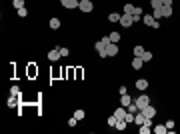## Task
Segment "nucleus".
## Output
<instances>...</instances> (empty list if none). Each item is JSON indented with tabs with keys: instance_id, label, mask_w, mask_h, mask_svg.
Instances as JSON below:
<instances>
[{
	"instance_id": "nucleus-37",
	"label": "nucleus",
	"mask_w": 180,
	"mask_h": 134,
	"mask_svg": "<svg viewBox=\"0 0 180 134\" xmlns=\"http://www.w3.org/2000/svg\"><path fill=\"white\" fill-rule=\"evenodd\" d=\"M76 122H78V118H70V120H68V126H76Z\"/></svg>"
},
{
	"instance_id": "nucleus-12",
	"label": "nucleus",
	"mask_w": 180,
	"mask_h": 134,
	"mask_svg": "<svg viewBox=\"0 0 180 134\" xmlns=\"http://www.w3.org/2000/svg\"><path fill=\"white\" fill-rule=\"evenodd\" d=\"M6 104H8V108H14V106H18L20 104V96H14L12 94L8 100H6Z\"/></svg>"
},
{
	"instance_id": "nucleus-22",
	"label": "nucleus",
	"mask_w": 180,
	"mask_h": 134,
	"mask_svg": "<svg viewBox=\"0 0 180 134\" xmlns=\"http://www.w3.org/2000/svg\"><path fill=\"white\" fill-rule=\"evenodd\" d=\"M116 122H118V118L114 116V114H112V116H108V120H106V124L110 126V128H114V126H116Z\"/></svg>"
},
{
	"instance_id": "nucleus-19",
	"label": "nucleus",
	"mask_w": 180,
	"mask_h": 134,
	"mask_svg": "<svg viewBox=\"0 0 180 134\" xmlns=\"http://www.w3.org/2000/svg\"><path fill=\"white\" fill-rule=\"evenodd\" d=\"M154 132H156V134H164V132H168V128H166V124H158V126H154Z\"/></svg>"
},
{
	"instance_id": "nucleus-9",
	"label": "nucleus",
	"mask_w": 180,
	"mask_h": 134,
	"mask_svg": "<svg viewBox=\"0 0 180 134\" xmlns=\"http://www.w3.org/2000/svg\"><path fill=\"white\" fill-rule=\"evenodd\" d=\"M134 86H136V90H140V92H144V90L148 88V80H146V78H138V80H136V84H134Z\"/></svg>"
},
{
	"instance_id": "nucleus-16",
	"label": "nucleus",
	"mask_w": 180,
	"mask_h": 134,
	"mask_svg": "<svg viewBox=\"0 0 180 134\" xmlns=\"http://www.w3.org/2000/svg\"><path fill=\"white\" fill-rule=\"evenodd\" d=\"M144 120H146V116H144V114H142V112L138 110V112L134 114V124H138V126H142V124H144Z\"/></svg>"
},
{
	"instance_id": "nucleus-29",
	"label": "nucleus",
	"mask_w": 180,
	"mask_h": 134,
	"mask_svg": "<svg viewBox=\"0 0 180 134\" xmlns=\"http://www.w3.org/2000/svg\"><path fill=\"white\" fill-rule=\"evenodd\" d=\"M12 6H14V8H24V0H12Z\"/></svg>"
},
{
	"instance_id": "nucleus-32",
	"label": "nucleus",
	"mask_w": 180,
	"mask_h": 134,
	"mask_svg": "<svg viewBox=\"0 0 180 134\" xmlns=\"http://www.w3.org/2000/svg\"><path fill=\"white\" fill-rule=\"evenodd\" d=\"M126 110H128V112H132V114H136V112H138V106H136V102H132V104H130V106L126 108Z\"/></svg>"
},
{
	"instance_id": "nucleus-33",
	"label": "nucleus",
	"mask_w": 180,
	"mask_h": 134,
	"mask_svg": "<svg viewBox=\"0 0 180 134\" xmlns=\"http://www.w3.org/2000/svg\"><path fill=\"white\" fill-rule=\"evenodd\" d=\"M124 120H126V122H128V124H134V114H132V112H128V114H126V118H124Z\"/></svg>"
},
{
	"instance_id": "nucleus-27",
	"label": "nucleus",
	"mask_w": 180,
	"mask_h": 134,
	"mask_svg": "<svg viewBox=\"0 0 180 134\" xmlns=\"http://www.w3.org/2000/svg\"><path fill=\"white\" fill-rule=\"evenodd\" d=\"M134 8H136V6H132L130 2H128V4H124V14H132V12H134Z\"/></svg>"
},
{
	"instance_id": "nucleus-8",
	"label": "nucleus",
	"mask_w": 180,
	"mask_h": 134,
	"mask_svg": "<svg viewBox=\"0 0 180 134\" xmlns=\"http://www.w3.org/2000/svg\"><path fill=\"white\" fill-rule=\"evenodd\" d=\"M58 58H62V56H60V48H52V50L48 52V60H50V62H56Z\"/></svg>"
},
{
	"instance_id": "nucleus-23",
	"label": "nucleus",
	"mask_w": 180,
	"mask_h": 134,
	"mask_svg": "<svg viewBox=\"0 0 180 134\" xmlns=\"http://www.w3.org/2000/svg\"><path fill=\"white\" fill-rule=\"evenodd\" d=\"M126 126H128V122H126V120H118L114 128H116V130H126Z\"/></svg>"
},
{
	"instance_id": "nucleus-15",
	"label": "nucleus",
	"mask_w": 180,
	"mask_h": 134,
	"mask_svg": "<svg viewBox=\"0 0 180 134\" xmlns=\"http://www.w3.org/2000/svg\"><path fill=\"white\" fill-rule=\"evenodd\" d=\"M106 52H108V56H116V54H118V44L110 42V44L106 46Z\"/></svg>"
},
{
	"instance_id": "nucleus-26",
	"label": "nucleus",
	"mask_w": 180,
	"mask_h": 134,
	"mask_svg": "<svg viewBox=\"0 0 180 134\" xmlns=\"http://www.w3.org/2000/svg\"><path fill=\"white\" fill-rule=\"evenodd\" d=\"M140 58H142L144 62H150V60H152V52H150V50H144V54H142Z\"/></svg>"
},
{
	"instance_id": "nucleus-2",
	"label": "nucleus",
	"mask_w": 180,
	"mask_h": 134,
	"mask_svg": "<svg viewBox=\"0 0 180 134\" xmlns=\"http://www.w3.org/2000/svg\"><path fill=\"white\" fill-rule=\"evenodd\" d=\"M120 26L122 28H130L132 26V24H134V20H132V14H122V16H120Z\"/></svg>"
},
{
	"instance_id": "nucleus-1",
	"label": "nucleus",
	"mask_w": 180,
	"mask_h": 134,
	"mask_svg": "<svg viewBox=\"0 0 180 134\" xmlns=\"http://www.w3.org/2000/svg\"><path fill=\"white\" fill-rule=\"evenodd\" d=\"M134 102H136V106H138V110H144V108L150 104V96H148V94H140V96H136V98H134Z\"/></svg>"
},
{
	"instance_id": "nucleus-3",
	"label": "nucleus",
	"mask_w": 180,
	"mask_h": 134,
	"mask_svg": "<svg viewBox=\"0 0 180 134\" xmlns=\"http://www.w3.org/2000/svg\"><path fill=\"white\" fill-rule=\"evenodd\" d=\"M78 8L82 12H92V10H94V4H92V0H80Z\"/></svg>"
},
{
	"instance_id": "nucleus-31",
	"label": "nucleus",
	"mask_w": 180,
	"mask_h": 134,
	"mask_svg": "<svg viewBox=\"0 0 180 134\" xmlns=\"http://www.w3.org/2000/svg\"><path fill=\"white\" fill-rule=\"evenodd\" d=\"M18 16H20V18H26V16H28V10H26V6H24V8H18Z\"/></svg>"
},
{
	"instance_id": "nucleus-40",
	"label": "nucleus",
	"mask_w": 180,
	"mask_h": 134,
	"mask_svg": "<svg viewBox=\"0 0 180 134\" xmlns=\"http://www.w3.org/2000/svg\"><path fill=\"white\" fill-rule=\"evenodd\" d=\"M162 6H172V0H162Z\"/></svg>"
},
{
	"instance_id": "nucleus-36",
	"label": "nucleus",
	"mask_w": 180,
	"mask_h": 134,
	"mask_svg": "<svg viewBox=\"0 0 180 134\" xmlns=\"http://www.w3.org/2000/svg\"><path fill=\"white\" fill-rule=\"evenodd\" d=\"M100 42H102L104 46H108V44H110V36H102V38H100Z\"/></svg>"
},
{
	"instance_id": "nucleus-39",
	"label": "nucleus",
	"mask_w": 180,
	"mask_h": 134,
	"mask_svg": "<svg viewBox=\"0 0 180 134\" xmlns=\"http://www.w3.org/2000/svg\"><path fill=\"white\" fill-rule=\"evenodd\" d=\"M70 54V50H68V48H60V56H68Z\"/></svg>"
},
{
	"instance_id": "nucleus-6",
	"label": "nucleus",
	"mask_w": 180,
	"mask_h": 134,
	"mask_svg": "<svg viewBox=\"0 0 180 134\" xmlns=\"http://www.w3.org/2000/svg\"><path fill=\"white\" fill-rule=\"evenodd\" d=\"M60 2H62V6H64V8H68V10L78 8V4H80V0H60Z\"/></svg>"
},
{
	"instance_id": "nucleus-38",
	"label": "nucleus",
	"mask_w": 180,
	"mask_h": 134,
	"mask_svg": "<svg viewBox=\"0 0 180 134\" xmlns=\"http://www.w3.org/2000/svg\"><path fill=\"white\" fill-rule=\"evenodd\" d=\"M166 128H168V130H174V120H168V122H166Z\"/></svg>"
},
{
	"instance_id": "nucleus-30",
	"label": "nucleus",
	"mask_w": 180,
	"mask_h": 134,
	"mask_svg": "<svg viewBox=\"0 0 180 134\" xmlns=\"http://www.w3.org/2000/svg\"><path fill=\"white\" fill-rule=\"evenodd\" d=\"M142 14H144V10H142L140 6H136L134 12H132V16H138V18H142Z\"/></svg>"
},
{
	"instance_id": "nucleus-14",
	"label": "nucleus",
	"mask_w": 180,
	"mask_h": 134,
	"mask_svg": "<svg viewBox=\"0 0 180 134\" xmlns=\"http://www.w3.org/2000/svg\"><path fill=\"white\" fill-rule=\"evenodd\" d=\"M142 22L146 24V26H152V24L156 22V20H154V16H152V14H148V12H144V14H142Z\"/></svg>"
},
{
	"instance_id": "nucleus-13",
	"label": "nucleus",
	"mask_w": 180,
	"mask_h": 134,
	"mask_svg": "<svg viewBox=\"0 0 180 134\" xmlns=\"http://www.w3.org/2000/svg\"><path fill=\"white\" fill-rule=\"evenodd\" d=\"M142 66H144V60H142L140 56H134V58H132V68H134V70H140Z\"/></svg>"
},
{
	"instance_id": "nucleus-10",
	"label": "nucleus",
	"mask_w": 180,
	"mask_h": 134,
	"mask_svg": "<svg viewBox=\"0 0 180 134\" xmlns=\"http://www.w3.org/2000/svg\"><path fill=\"white\" fill-rule=\"evenodd\" d=\"M126 114H128V110H126L124 106H118L116 110H114V116L118 118V120H124V118H126Z\"/></svg>"
},
{
	"instance_id": "nucleus-17",
	"label": "nucleus",
	"mask_w": 180,
	"mask_h": 134,
	"mask_svg": "<svg viewBox=\"0 0 180 134\" xmlns=\"http://www.w3.org/2000/svg\"><path fill=\"white\" fill-rule=\"evenodd\" d=\"M60 18H56V16H52L50 18V22H48V26H50L52 28V30H58V28H60Z\"/></svg>"
},
{
	"instance_id": "nucleus-28",
	"label": "nucleus",
	"mask_w": 180,
	"mask_h": 134,
	"mask_svg": "<svg viewBox=\"0 0 180 134\" xmlns=\"http://www.w3.org/2000/svg\"><path fill=\"white\" fill-rule=\"evenodd\" d=\"M142 54H144V46H140V44L134 46V56H142Z\"/></svg>"
},
{
	"instance_id": "nucleus-4",
	"label": "nucleus",
	"mask_w": 180,
	"mask_h": 134,
	"mask_svg": "<svg viewBox=\"0 0 180 134\" xmlns=\"http://www.w3.org/2000/svg\"><path fill=\"white\" fill-rule=\"evenodd\" d=\"M152 128H154V126H152V118H146V120H144V124L140 126V134H148Z\"/></svg>"
},
{
	"instance_id": "nucleus-20",
	"label": "nucleus",
	"mask_w": 180,
	"mask_h": 134,
	"mask_svg": "<svg viewBox=\"0 0 180 134\" xmlns=\"http://www.w3.org/2000/svg\"><path fill=\"white\" fill-rule=\"evenodd\" d=\"M120 16H122V14L112 12V14H108V20H110V22H120Z\"/></svg>"
},
{
	"instance_id": "nucleus-35",
	"label": "nucleus",
	"mask_w": 180,
	"mask_h": 134,
	"mask_svg": "<svg viewBox=\"0 0 180 134\" xmlns=\"http://www.w3.org/2000/svg\"><path fill=\"white\" fill-rule=\"evenodd\" d=\"M10 94H14V96H20V86H12V88H10Z\"/></svg>"
},
{
	"instance_id": "nucleus-11",
	"label": "nucleus",
	"mask_w": 180,
	"mask_h": 134,
	"mask_svg": "<svg viewBox=\"0 0 180 134\" xmlns=\"http://www.w3.org/2000/svg\"><path fill=\"white\" fill-rule=\"evenodd\" d=\"M132 102H134V100H132V98H130V96H128V92H126V94H122V96H120V106L128 108L130 104H132Z\"/></svg>"
},
{
	"instance_id": "nucleus-5",
	"label": "nucleus",
	"mask_w": 180,
	"mask_h": 134,
	"mask_svg": "<svg viewBox=\"0 0 180 134\" xmlns=\"http://www.w3.org/2000/svg\"><path fill=\"white\" fill-rule=\"evenodd\" d=\"M94 48H96V52L100 54V58H106V56H108V52H106V46L102 44L100 40H98V42H96V44H94Z\"/></svg>"
},
{
	"instance_id": "nucleus-25",
	"label": "nucleus",
	"mask_w": 180,
	"mask_h": 134,
	"mask_svg": "<svg viewBox=\"0 0 180 134\" xmlns=\"http://www.w3.org/2000/svg\"><path fill=\"white\" fill-rule=\"evenodd\" d=\"M84 116H86V112L82 110V108H78V110H74V118H78V120H82Z\"/></svg>"
},
{
	"instance_id": "nucleus-24",
	"label": "nucleus",
	"mask_w": 180,
	"mask_h": 134,
	"mask_svg": "<svg viewBox=\"0 0 180 134\" xmlns=\"http://www.w3.org/2000/svg\"><path fill=\"white\" fill-rule=\"evenodd\" d=\"M162 10H164V18H170V16H172V12H174V10H172V6H162Z\"/></svg>"
},
{
	"instance_id": "nucleus-18",
	"label": "nucleus",
	"mask_w": 180,
	"mask_h": 134,
	"mask_svg": "<svg viewBox=\"0 0 180 134\" xmlns=\"http://www.w3.org/2000/svg\"><path fill=\"white\" fill-rule=\"evenodd\" d=\"M152 16H154V20H160V18H164V10H162V6H160V8H154Z\"/></svg>"
},
{
	"instance_id": "nucleus-7",
	"label": "nucleus",
	"mask_w": 180,
	"mask_h": 134,
	"mask_svg": "<svg viewBox=\"0 0 180 134\" xmlns=\"http://www.w3.org/2000/svg\"><path fill=\"white\" fill-rule=\"evenodd\" d=\"M140 112H142L146 118H154V116H156V108L152 106V104H148V106L144 108V110H140Z\"/></svg>"
},
{
	"instance_id": "nucleus-34",
	"label": "nucleus",
	"mask_w": 180,
	"mask_h": 134,
	"mask_svg": "<svg viewBox=\"0 0 180 134\" xmlns=\"http://www.w3.org/2000/svg\"><path fill=\"white\" fill-rule=\"evenodd\" d=\"M150 6L152 8H160L162 6V0H150Z\"/></svg>"
},
{
	"instance_id": "nucleus-21",
	"label": "nucleus",
	"mask_w": 180,
	"mask_h": 134,
	"mask_svg": "<svg viewBox=\"0 0 180 134\" xmlns=\"http://www.w3.org/2000/svg\"><path fill=\"white\" fill-rule=\"evenodd\" d=\"M108 36H110V42H114V44H118V42H120V34L118 32H110Z\"/></svg>"
}]
</instances>
